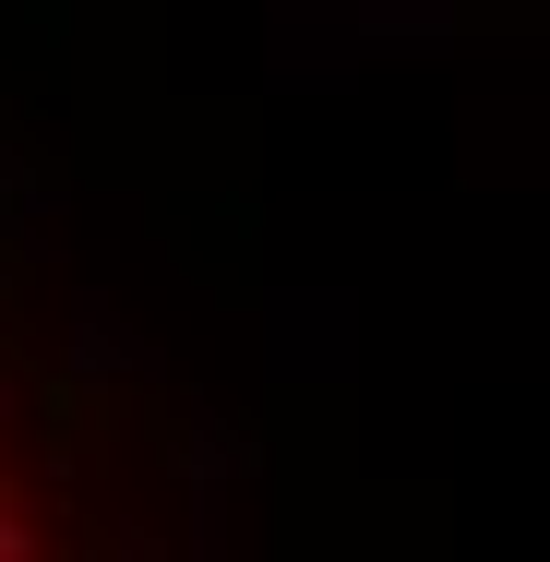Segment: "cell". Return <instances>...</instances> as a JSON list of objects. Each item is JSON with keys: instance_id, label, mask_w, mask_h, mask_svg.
Masks as SVG:
<instances>
[{"instance_id": "6da1fadb", "label": "cell", "mask_w": 550, "mask_h": 562, "mask_svg": "<svg viewBox=\"0 0 550 562\" xmlns=\"http://www.w3.org/2000/svg\"><path fill=\"white\" fill-rule=\"evenodd\" d=\"M0 562H109L85 503H72V467H60L36 395H24V347L12 336H0Z\"/></svg>"}]
</instances>
